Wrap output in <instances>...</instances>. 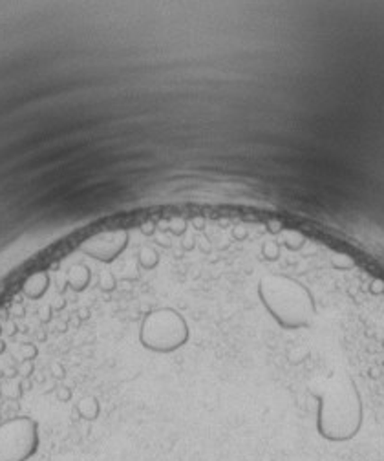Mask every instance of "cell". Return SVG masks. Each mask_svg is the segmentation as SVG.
Masks as SVG:
<instances>
[{
    "instance_id": "cell-1",
    "label": "cell",
    "mask_w": 384,
    "mask_h": 461,
    "mask_svg": "<svg viewBox=\"0 0 384 461\" xmlns=\"http://www.w3.org/2000/svg\"><path fill=\"white\" fill-rule=\"evenodd\" d=\"M366 399L357 375L337 372L318 395L317 432L332 443H350L364 429Z\"/></svg>"
},
{
    "instance_id": "cell-2",
    "label": "cell",
    "mask_w": 384,
    "mask_h": 461,
    "mask_svg": "<svg viewBox=\"0 0 384 461\" xmlns=\"http://www.w3.org/2000/svg\"><path fill=\"white\" fill-rule=\"evenodd\" d=\"M138 340L147 352L171 356L191 340L187 319L174 308H156L148 312L138 331Z\"/></svg>"
},
{
    "instance_id": "cell-3",
    "label": "cell",
    "mask_w": 384,
    "mask_h": 461,
    "mask_svg": "<svg viewBox=\"0 0 384 461\" xmlns=\"http://www.w3.org/2000/svg\"><path fill=\"white\" fill-rule=\"evenodd\" d=\"M77 412L83 420L86 421H95L101 414V405H99V399L94 395H86L77 402Z\"/></svg>"
}]
</instances>
